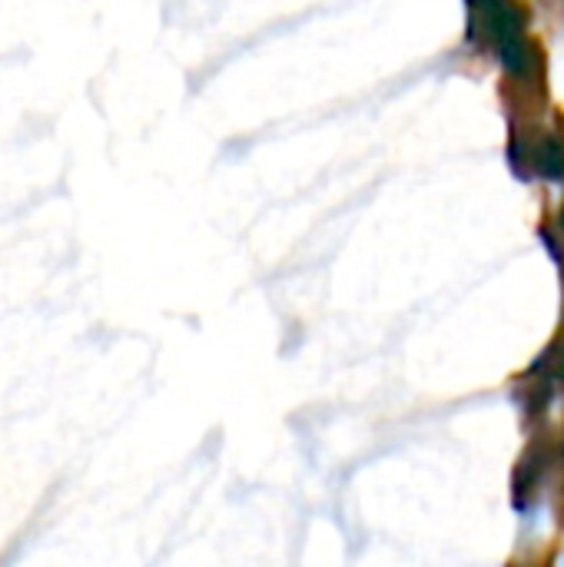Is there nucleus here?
I'll return each mask as SVG.
<instances>
[{"mask_svg": "<svg viewBox=\"0 0 564 567\" xmlns=\"http://www.w3.org/2000/svg\"><path fill=\"white\" fill-rule=\"evenodd\" d=\"M525 435L509 482L512 512L525 525H535L552 512L555 528L564 532V419L558 425L542 422Z\"/></svg>", "mask_w": 564, "mask_h": 567, "instance_id": "obj_1", "label": "nucleus"}, {"mask_svg": "<svg viewBox=\"0 0 564 567\" xmlns=\"http://www.w3.org/2000/svg\"><path fill=\"white\" fill-rule=\"evenodd\" d=\"M505 567H558V545L519 548Z\"/></svg>", "mask_w": 564, "mask_h": 567, "instance_id": "obj_2", "label": "nucleus"}, {"mask_svg": "<svg viewBox=\"0 0 564 567\" xmlns=\"http://www.w3.org/2000/svg\"><path fill=\"white\" fill-rule=\"evenodd\" d=\"M562 567H564V555H562Z\"/></svg>", "mask_w": 564, "mask_h": 567, "instance_id": "obj_3", "label": "nucleus"}]
</instances>
